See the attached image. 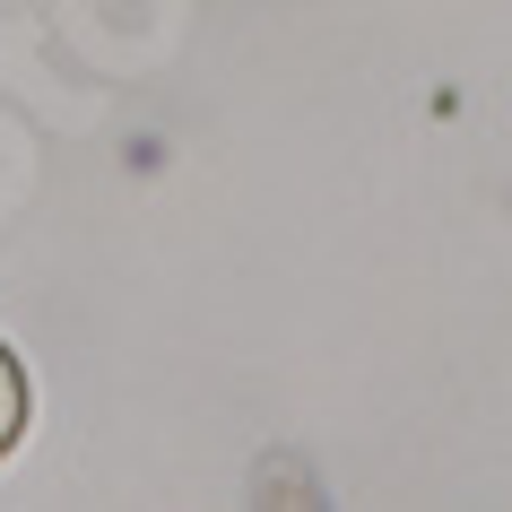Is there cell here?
<instances>
[{"label":"cell","mask_w":512,"mask_h":512,"mask_svg":"<svg viewBox=\"0 0 512 512\" xmlns=\"http://www.w3.org/2000/svg\"><path fill=\"white\" fill-rule=\"evenodd\" d=\"M18 434H27V365L0 348V452H9Z\"/></svg>","instance_id":"1"}]
</instances>
